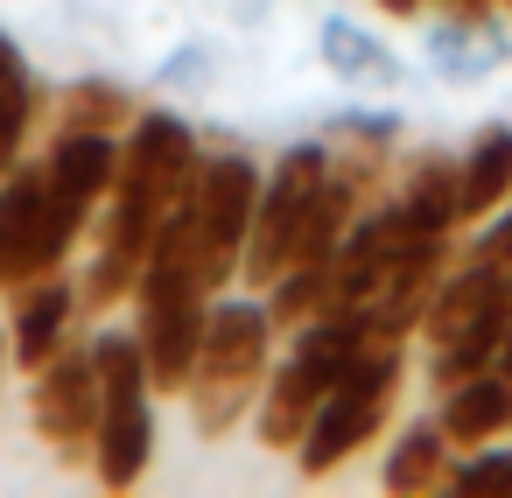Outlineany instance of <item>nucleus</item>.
I'll use <instances>...</instances> for the list:
<instances>
[{
    "mask_svg": "<svg viewBox=\"0 0 512 498\" xmlns=\"http://www.w3.org/2000/svg\"><path fill=\"white\" fill-rule=\"evenodd\" d=\"M197 162H204V141H197V127L176 106H141L134 113V127L120 134L113 197L92 218V260L78 274L85 316H113L120 302H134V281L148 267V246H155L162 218L190 197Z\"/></svg>",
    "mask_w": 512,
    "mask_h": 498,
    "instance_id": "1",
    "label": "nucleus"
},
{
    "mask_svg": "<svg viewBox=\"0 0 512 498\" xmlns=\"http://www.w3.org/2000/svg\"><path fill=\"white\" fill-rule=\"evenodd\" d=\"M274 316L260 295H211V316H204V344H197V365H190V421L204 442H225L239 421H253V400L274 372Z\"/></svg>",
    "mask_w": 512,
    "mask_h": 498,
    "instance_id": "2",
    "label": "nucleus"
},
{
    "mask_svg": "<svg viewBox=\"0 0 512 498\" xmlns=\"http://www.w3.org/2000/svg\"><path fill=\"white\" fill-rule=\"evenodd\" d=\"M99 358V435H92V477L106 491H134L155 463V379L134 330H92Z\"/></svg>",
    "mask_w": 512,
    "mask_h": 498,
    "instance_id": "3",
    "label": "nucleus"
},
{
    "mask_svg": "<svg viewBox=\"0 0 512 498\" xmlns=\"http://www.w3.org/2000/svg\"><path fill=\"white\" fill-rule=\"evenodd\" d=\"M400 379H407V344L379 337V344L323 393L309 435L295 442V470L316 484V477H337L358 449H372V442L386 435L393 407H400Z\"/></svg>",
    "mask_w": 512,
    "mask_h": 498,
    "instance_id": "4",
    "label": "nucleus"
},
{
    "mask_svg": "<svg viewBox=\"0 0 512 498\" xmlns=\"http://www.w3.org/2000/svg\"><path fill=\"white\" fill-rule=\"evenodd\" d=\"M323 183H330V141H295L260 176V204H253V232H246V260H239V281L253 295H267L295 267V246L309 232V211H316Z\"/></svg>",
    "mask_w": 512,
    "mask_h": 498,
    "instance_id": "5",
    "label": "nucleus"
},
{
    "mask_svg": "<svg viewBox=\"0 0 512 498\" xmlns=\"http://www.w3.org/2000/svg\"><path fill=\"white\" fill-rule=\"evenodd\" d=\"M78 246H85V232L50 204L43 155L15 162L0 176V295H15V288H29L43 274H64Z\"/></svg>",
    "mask_w": 512,
    "mask_h": 498,
    "instance_id": "6",
    "label": "nucleus"
},
{
    "mask_svg": "<svg viewBox=\"0 0 512 498\" xmlns=\"http://www.w3.org/2000/svg\"><path fill=\"white\" fill-rule=\"evenodd\" d=\"M260 162L253 155H204L197 183H190V232H197V267L211 281V295H225L239 281L246 260V232H253V204H260Z\"/></svg>",
    "mask_w": 512,
    "mask_h": 498,
    "instance_id": "7",
    "label": "nucleus"
},
{
    "mask_svg": "<svg viewBox=\"0 0 512 498\" xmlns=\"http://www.w3.org/2000/svg\"><path fill=\"white\" fill-rule=\"evenodd\" d=\"M29 428L57 463H92L99 435V358L92 337H71L43 372H29Z\"/></svg>",
    "mask_w": 512,
    "mask_h": 498,
    "instance_id": "8",
    "label": "nucleus"
},
{
    "mask_svg": "<svg viewBox=\"0 0 512 498\" xmlns=\"http://www.w3.org/2000/svg\"><path fill=\"white\" fill-rule=\"evenodd\" d=\"M43 176H50V204H57V211L92 239V218H99V204L113 197V176H120V134L50 127Z\"/></svg>",
    "mask_w": 512,
    "mask_h": 498,
    "instance_id": "9",
    "label": "nucleus"
},
{
    "mask_svg": "<svg viewBox=\"0 0 512 498\" xmlns=\"http://www.w3.org/2000/svg\"><path fill=\"white\" fill-rule=\"evenodd\" d=\"M85 323V302H78V274H43L29 288L8 295V365L15 372H43Z\"/></svg>",
    "mask_w": 512,
    "mask_h": 498,
    "instance_id": "10",
    "label": "nucleus"
},
{
    "mask_svg": "<svg viewBox=\"0 0 512 498\" xmlns=\"http://www.w3.org/2000/svg\"><path fill=\"white\" fill-rule=\"evenodd\" d=\"M323 393H330V386H323L302 358H281V365L267 372L260 400H253V435H260V449H267V456H295V442L309 435Z\"/></svg>",
    "mask_w": 512,
    "mask_h": 498,
    "instance_id": "11",
    "label": "nucleus"
},
{
    "mask_svg": "<svg viewBox=\"0 0 512 498\" xmlns=\"http://www.w3.org/2000/svg\"><path fill=\"white\" fill-rule=\"evenodd\" d=\"M435 421H442L449 449H484V442L512 435V379H505L498 365H484V372L456 379V386L442 393Z\"/></svg>",
    "mask_w": 512,
    "mask_h": 498,
    "instance_id": "12",
    "label": "nucleus"
},
{
    "mask_svg": "<svg viewBox=\"0 0 512 498\" xmlns=\"http://www.w3.org/2000/svg\"><path fill=\"white\" fill-rule=\"evenodd\" d=\"M505 197H512V127L491 120V127H477L470 148L456 155V225L477 232Z\"/></svg>",
    "mask_w": 512,
    "mask_h": 498,
    "instance_id": "13",
    "label": "nucleus"
},
{
    "mask_svg": "<svg viewBox=\"0 0 512 498\" xmlns=\"http://www.w3.org/2000/svg\"><path fill=\"white\" fill-rule=\"evenodd\" d=\"M505 57H512V43H505V29H498V15H442L435 36H428V64H435V78H449V85H477V78H491Z\"/></svg>",
    "mask_w": 512,
    "mask_h": 498,
    "instance_id": "14",
    "label": "nucleus"
},
{
    "mask_svg": "<svg viewBox=\"0 0 512 498\" xmlns=\"http://www.w3.org/2000/svg\"><path fill=\"white\" fill-rule=\"evenodd\" d=\"M449 435H442V421H407L400 435H393V449H386V491L393 498H428V491H442L449 484Z\"/></svg>",
    "mask_w": 512,
    "mask_h": 498,
    "instance_id": "15",
    "label": "nucleus"
},
{
    "mask_svg": "<svg viewBox=\"0 0 512 498\" xmlns=\"http://www.w3.org/2000/svg\"><path fill=\"white\" fill-rule=\"evenodd\" d=\"M316 50H323V71L344 78V85H379V92H393V85L407 78L400 57H393L379 36H365L358 22H344V15H330V22L316 29Z\"/></svg>",
    "mask_w": 512,
    "mask_h": 498,
    "instance_id": "16",
    "label": "nucleus"
},
{
    "mask_svg": "<svg viewBox=\"0 0 512 498\" xmlns=\"http://www.w3.org/2000/svg\"><path fill=\"white\" fill-rule=\"evenodd\" d=\"M36 113H43V85H36V71H29V50L0 29V176L22 162Z\"/></svg>",
    "mask_w": 512,
    "mask_h": 498,
    "instance_id": "17",
    "label": "nucleus"
},
{
    "mask_svg": "<svg viewBox=\"0 0 512 498\" xmlns=\"http://www.w3.org/2000/svg\"><path fill=\"white\" fill-rule=\"evenodd\" d=\"M141 113V99L120 78H71L57 92V127H85V134H127Z\"/></svg>",
    "mask_w": 512,
    "mask_h": 498,
    "instance_id": "18",
    "label": "nucleus"
},
{
    "mask_svg": "<svg viewBox=\"0 0 512 498\" xmlns=\"http://www.w3.org/2000/svg\"><path fill=\"white\" fill-rule=\"evenodd\" d=\"M204 71H211V57H204V43H190L183 57H169L162 78H169V85H204Z\"/></svg>",
    "mask_w": 512,
    "mask_h": 498,
    "instance_id": "19",
    "label": "nucleus"
},
{
    "mask_svg": "<svg viewBox=\"0 0 512 498\" xmlns=\"http://www.w3.org/2000/svg\"><path fill=\"white\" fill-rule=\"evenodd\" d=\"M372 8H379V15H393V22H414L428 0H372Z\"/></svg>",
    "mask_w": 512,
    "mask_h": 498,
    "instance_id": "20",
    "label": "nucleus"
},
{
    "mask_svg": "<svg viewBox=\"0 0 512 498\" xmlns=\"http://www.w3.org/2000/svg\"><path fill=\"white\" fill-rule=\"evenodd\" d=\"M0 379H8V323H0Z\"/></svg>",
    "mask_w": 512,
    "mask_h": 498,
    "instance_id": "21",
    "label": "nucleus"
},
{
    "mask_svg": "<svg viewBox=\"0 0 512 498\" xmlns=\"http://www.w3.org/2000/svg\"><path fill=\"white\" fill-rule=\"evenodd\" d=\"M498 8H512V0H498Z\"/></svg>",
    "mask_w": 512,
    "mask_h": 498,
    "instance_id": "22",
    "label": "nucleus"
}]
</instances>
